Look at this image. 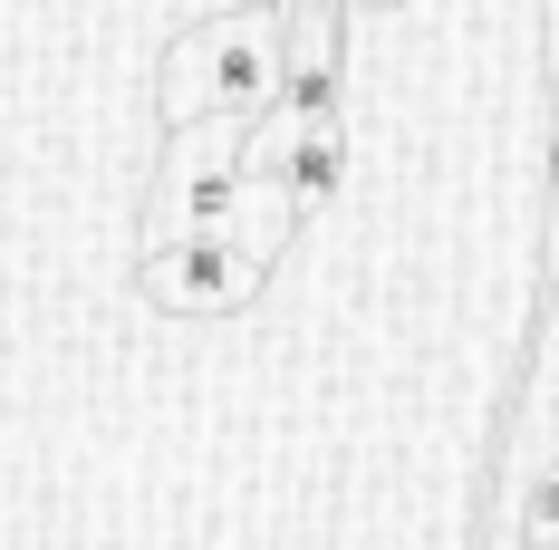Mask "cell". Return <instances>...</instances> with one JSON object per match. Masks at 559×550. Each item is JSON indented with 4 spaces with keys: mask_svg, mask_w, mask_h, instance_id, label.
<instances>
[{
    "mask_svg": "<svg viewBox=\"0 0 559 550\" xmlns=\"http://www.w3.org/2000/svg\"><path fill=\"white\" fill-rule=\"evenodd\" d=\"M357 10H395V0H357Z\"/></svg>",
    "mask_w": 559,
    "mask_h": 550,
    "instance_id": "8992f818",
    "label": "cell"
},
{
    "mask_svg": "<svg viewBox=\"0 0 559 550\" xmlns=\"http://www.w3.org/2000/svg\"><path fill=\"white\" fill-rule=\"evenodd\" d=\"M540 203H550V213H559V126H550V136H540Z\"/></svg>",
    "mask_w": 559,
    "mask_h": 550,
    "instance_id": "5b68a950",
    "label": "cell"
},
{
    "mask_svg": "<svg viewBox=\"0 0 559 550\" xmlns=\"http://www.w3.org/2000/svg\"><path fill=\"white\" fill-rule=\"evenodd\" d=\"M261 280H271V261H261L251 242H231V232H183V242H145L135 290H145L165 319H241V309L261 300Z\"/></svg>",
    "mask_w": 559,
    "mask_h": 550,
    "instance_id": "3957f363",
    "label": "cell"
},
{
    "mask_svg": "<svg viewBox=\"0 0 559 550\" xmlns=\"http://www.w3.org/2000/svg\"><path fill=\"white\" fill-rule=\"evenodd\" d=\"M251 126L261 116H203L174 126L155 194H145V242H183V232H231L241 194H251Z\"/></svg>",
    "mask_w": 559,
    "mask_h": 550,
    "instance_id": "7a4b0ae2",
    "label": "cell"
},
{
    "mask_svg": "<svg viewBox=\"0 0 559 550\" xmlns=\"http://www.w3.org/2000/svg\"><path fill=\"white\" fill-rule=\"evenodd\" d=\"M280 68H289V10L280 0H241V10L183 30L165 49L155 116H165V136L174 126H203V116H271Z\"/></svg>",
    "mask_w": 559,
    "mask_h": 550,
    "instance_id": "6da1fadb",
    "label": "cell"
},
{
    "mask_svg": "<svg viewBox=\"0 0 559 550\" xmlns=\"http://www.w3.org/2000/svg\"><path fill=\"white\" fill-rule=\"evenodd\" d=\"M271 184L289 194L299 222H319L337 203V184H347V116H329V126H289V155H280Z\"/></svg>",
    "mask_w": 559,
    "mask_h": 550,
    "instance_id": "277c9868",
    "label": "cell"
}]
</instances>
